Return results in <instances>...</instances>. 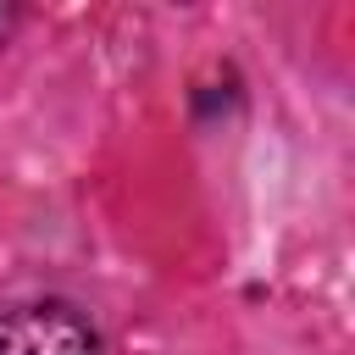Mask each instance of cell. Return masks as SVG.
I'll use <instances>...</instances> for the list:
<instances>
[{
	"instance_id": "6da1fadb",
	"label": "cell",
	"mask_w": 355,
	"mask_h": 355,
	"mask_svg": "<svg viewBox=\"0 0 355 355\" xmlns=\"http://www.w3.org/2000/svg\"><path fill=\"white\" fill-rule=\"evenodd\" d=\"M0 355H100V333L72 305H17L0 311Z\"/></svg>"
}]
</instances>
